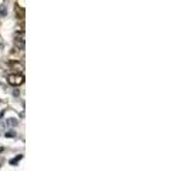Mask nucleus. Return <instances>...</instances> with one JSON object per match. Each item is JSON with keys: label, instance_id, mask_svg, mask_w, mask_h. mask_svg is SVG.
<instances>
[{"label": "nucleus", "instance_id": "f257e3e1", "mask_svg": "<svg viewBox=\"0 0 189 171\" xmlns=\"http://www.w3.org/2000/svg\"><path fill=\"white\" fill-rule=\"evenodd\" d=\"M24 74L23 73H10L9 76H7V83L10 86H13V87H19L24 83Z\"/></svg>", "mask_w": 189, "mask_h": 171}, {"label": "nucleus", "instance_id": "f03ea898", "mask_svg": "<svg viewBox=\"0 0 189 171\" xmlns=\"http://www.w3.org/2000/svg\"><path fill=\"white\" fill-rule=\"evenodd\" d=\"M24 44H26V41H24V36H23V34L16 36V39H14V46H16V49L20 50V52H23V50H24Z\"/></svg>", "mask_w": 189, "mask_h": 171}, {"label": "nucleus", "instance_id": "7ed1b4c3", "mask_svg": "<svg viewBox=\"0 0 189 171\" xmlns=\"http://www.w3.org/2000/svg\"><path fill=\"white\" fill-rule=\"evenodd\" d=\"M9 67L13 70V73H23V70H24L23 63H20V61H10Z\"/></svg>", "mask_w": 189, "mask_h": 171}, {"label": "nucleus", "instance_id": "20e7f679", "mask_svg": "<svg viewBox=\"0 0 189 171\" xmlns=\"http://www.w3.org/2000/svg\"><path fill=\"white\" fill-rule=\"evenodd\" d=\"M6 124H7V127H16V125L19 124V120L17 119H7Z\"/></svg>", "mask_w": 189, "mask_h": 171}, {"label": "nucleus", "instance_id": "39448f33", "mask_svg": "<svg viewBox=\"0 0 189 171\" xmlns=\"http://www.w3.org/2000/svg\"><path fill=\"white\" fill-rule=\"evenodd\" d=\"M4 136H6L7 138H14L16 136H17V133L14 131V130H9V131L4 133Z\"/></svg>", "mask_w": 189, "mask_h": 171}, {"label": "nucleus", "instance_id": "423d86ee", "mask_svg": "<svg viewBox=\"0 0 189 171\" xmlns=\"http://www.w3.org/2000/svg\"><path fill=\"white\" fill-rule=\"evenodd\" d=\"M6 14H7V7L4 4H1L0 6V17H4Z\"/></svg>", "mask_w": 189, "mask_h": 171}, {"label": "nucleus", "instance_id": "0eeeda50", "mask_svg": "<svg viewBox=\"0 0 189 171\" xmlns=\"http://www.w3.org/2000/svg\"><path fill=\"white\" fill-rule=\"evenodd\" d=\"M21 158H23V156H17V157H14L13 160H10V164L12 165H14L16 164V163H19L20 160H21Z\"/></svg>", "mask_w": 189, "mask_h": 171}]
</instances>
